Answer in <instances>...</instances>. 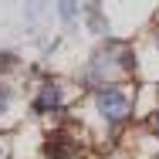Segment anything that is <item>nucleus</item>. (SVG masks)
I'll use <instances>...</instances> for the list:
<instances>
[{"label": "nucleus", "instance_id": "f257e3e1", "mask_svg": "<svg viewBox=\"0 0 159 159\" xmlns=\"http://www.w3.org/2000/svg\"><path fill=\"white\" fill-rule=\"evenodd\" d=\"M95 105L112 125H122L132 112V92L122 88V85H105V88L95 92Z\"/></svg>", "mask_w": 159, "mask_h": 159}, {"label": "nucleus", "instance_id": "f03ea898", "mask_svg": "<svg viewBox=\"0 0 159 159\" xmlns=\"http://www.w3.org/2000/svg\"><path fill=\"white\" fill-rule=\"evenodd\" d=\"M64 102H68L64 88H58V85H41V92L34 98V108H37V112H58Z\"/></svg>", "mask_w": 159, "mask_h": 159}, {"label": "nucleus", "instance_id": "7ed1b4c3", "mask_svg": "<svg viewBox=\"0 0 159 159\" xmlns=\"http://www.w3.org/2000/svg\"><path fill=\"white\" fill-rule=\"evenodd\" d=\"M88 27H92L95 34H105V20H102V14H98L95 7L88 10Z\"/></svg>", "mask_w": 159, "mask_h": 159}, {"label": "nucleus", "instance_id": "20e7f679", "mask_svg": "<svg viewBox=\"0 0 159 159\" xmlns=\"http://www.w3.org/2000/svg\"><path fill=\"white\" fill-rule=\"evenodd\" d=\"M7 108H10V88H3V85H0V115H3Z\"/></svg>", "mask_w": 159, "mask_h": 159}, {"label": "nucleus", "instance_id": "39448f33", "mask_svg": "<svg viewBox=\"0 0 159 159\" xmlns=\"http://www.w3.org/2000/svg\"><path fill=\"white\" fill-rule=\"evenodd\" d=\"M61 14H64V17L75 14V0H61Z\"/></svg>", "mask_w": 159, "mask_h": 159}, {"label": "nucleus", "instance_id": "423d86ee", "mask_svg": "<svg viewBox=\"0 0 159 159\" xmlns=\"http://www.w3.org/2000/svg\"><path fill=\"white\" fill-rule=\"evenodd\" d=\"M149 125H152V132H156V135H159V112H156V115H152V119H149Z\"/></svg>", "mask_w": 159, "mask_h": 159}]
</instances>
